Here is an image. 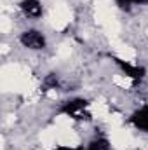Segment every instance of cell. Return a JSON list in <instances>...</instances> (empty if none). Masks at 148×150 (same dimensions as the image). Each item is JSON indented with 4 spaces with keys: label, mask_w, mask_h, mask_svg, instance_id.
<instances>
[{
    "label": "cell",
    "mask_w": 148,
    "mask_h": 150,
    "mask_svg": "<svg viewBox=\"0 0 148 150\" xmlns=\"http://www.w3.org/2000/svg\"><path fill=\"white\" fill-rule=\"evenodd\" d=\"M131 124L140 129V131H145L148 133V105H143L141 108H138L136 112L131 115Z\"/></svg>",
    "instance_id": "5b68a950"
},
{
    "label": "cell",
    "mask_w": 148,
    "mask_h": 150,
    "mask_svg": "<svg viewBox=\"0 0 148 150\" xmlns=\"http://www.w3.org/2000/svg\"><path fill=\"white\" fill-rule=\"evenodd\" d=\"M131 2V5H147L148 0H129Z\"/></svg>",
    "instance_id": "ba28073f"
},
{
    "label": "cell",
    "mask_w": 148,
    "mask_h": 150,
    "mask_svg": "<svg viewBox=\"0 0 148 150\" xmlns=\"http://www.w3.org/2000/svg\"><path fill=\"white\" fill-rule=\"evenodd\" d=\"M59 87V77L58 74H47L44 77V89H56Z\"/></svg>",
    "instance_id": "52a82bcc"
},
{
    "label": "cell",
    "mask_w": 148,
    "mask_h": 150,
    "mask_svg": "<svg viewBox=\"0 0 148 150\" xmlns=\"http://www.w3.org/2000/svg\"><path fill=\"white\" fill-rule=\"evenodd\" d=\"M134 150H141V149H134Z\"/></svg>",
    "instance_id": "30bf717a"
},
{
    "label": "cell",
    "mask_w": 148,
    "mask_h": 150,
    "mask_svg": "<svg viewBox=\"0 0 148 150\" xmlns=\"http://www.w3.org/2000/svg\"><path fill=\"white\" fill-rule=\"evenodd\" d=\"M110 142H108V138H105V136H98V138H94V140H91L89 143H87V149L85 150H110Z\"/></svg>",
    "instance_id": "8992f818"
},
{
    "label": "cell",
    "mask_w": 148,
    "mask_h": 150,
    "mask_svg": "<svg viewBox=\"0 0 148 150\" xmlns=\"http://www.w3.org/2000/svg\"><path fill=\"white\" fill-rule=\"evenodd\" d=\"M113 61H115V65L120 68V72L124 75H127L129 79H132V80H136V82H140V80H143L145 79V75H147V70L143 68V67H140V65H131L129 61H124V59H120V58H111Z\"/></svg>",
    "instance_id": "3957f363"
},
{
    "label": "cell",
    "mask_w": 148,
    "mask_h": 150,
    "mask_svg": "<svg viewBox=\"0 0 148 150\" xmlns=\"http://www.w3.org/2000/svg\"><path fill=\"white\" fill-rule=\"evenodd\" d=\"M87 107H89V101L84 100V98H73V100H68L63 103L61 107V112L72 119L77 120H89L91 119V113L87 112Z\"/></svg>",
    "instance_id": "6da1fadb"
},
{
    "label": "cell",
    "mask_w": 148,
    "mask_h": 150,
    "mask_svg": "<svg viewBox=\"0 0 148 150\" xmlns=\"http://www.w3.org/2000/svg\"><path fill=\"white\" fill-rule=\"evenodd\" d=\"M19 9L30 19H38L44 14V7H42L40 0H21L19 2Z\"/></svg>",
    "instance_id": "277c9868"
},
{
    "label": "cell",
    "mask_w": 148,
    "mask_h": 150,
    "mask_svg": "<svg viewBox=\"0 0 148 150\" xmlns=\"http://www.w3.org/2000/svg\"><path fill=\"white\" fill-rule=\"evenodd\" d=\"M19 42L23 47L30 49V51H42L45 49L47 45V38L42 32H38L35 28H30V30H25L21 35H19Z\"/></svg>",
    "instance_id": "7a4b0ae2"
},
{
    "label": "cell",
    "mask_w": 148,
    "mask_h": 150,
    "mask_svg": "<svg viewBox=\"0 0 148 150\" xmlns=\"http://www.w3.org/2000/svg\"><path fill=\"white\" fill-rule=\"evenodd\" d=\"M54 150H84V149H70V147H58Z\"/></svg>",
    "instance_id": "9c48e42d"
}]
</instances>
